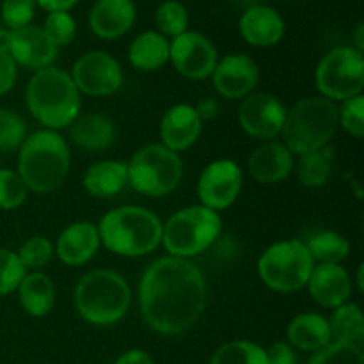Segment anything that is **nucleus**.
Masks as SVG:
<instances>
[{"label":"nucleus","mask_w":364,"mask_h":364,"mask_svg":"<svg viewBox=\"0 0 364 364\" xmlns=\"http://www.w3.org/2000/svg\"><path fill=\"white\" fill-rule=\"evenodd\" d=\"M304 244L311 255L313 262L318 263L340 265V262H343L350 252L348 240L336 231H320V233L311 235Z\"/></svg>","instance_id":"30"},{"label":"nucleus","mask_w":364,"mask_h":364,"mask_svg":"<svg viewBox=\"0 0 364 364\" xmlns=\"http://www.w3.org/2000/svg\"><path fill=\"white\" fill-rule=\"evenodd\" d=\"M267 361L269 364H297V355H295L291 345L274 343L267 350Z\"/></svg>","instance_id":"42"},{"label":"nucleus","mask_w":364,"mask_h":364,"mask_svg":"<svg viewBox=\"0 0 364 364\" xmlns=\"http://www.w3.org/2000/svg\"><path fill=\"white\" fill-rule=\"evenodd\" d=\"M313 267L315 262L306 244L301 240H283L272 244L258 259V274L263 283L283 294L304 288Z\"/></svg>","instance_id":"8"},{"label":"nucleus","mask_w":364,"mask_h":364,"mask_svg":"<svg viewBox=\"0 0 364 364\" xmlns=\"http://www.w3.org/2000/svg\"><path fill=\"white\" fill-rule=\"evenodd\" d=\"M334 162V149L329 144L301 155L297 164V176L304 187L318 188L327 183Z\"/></svg>","instance_id":"29"},{"label":"nucleus","mask_w":364,"mask_h":364,"mask_svg":"<svg viewBox=\"0 0 364 364\" xmlns=\"http://www.w3.org/2000/svg\"><path fill=\"white\" fill-rule=\"evenodd\" d=\"M287 112L288 110L276 96L259 92L244 100L238 119L251 137L272 141L283 132Z\"/></svg>","instance_id":"14"},{"label":"nucleus","mask_w":364,"mask_h":364,"mask_svg":"<svg viewBox=\"0 0 364 364\" xmlns=\"http://www.w3.org/2000/svg\"><path fill=\"white\" fill-rule=\"evenodd\" d=\"M240 34L249 45L259 46H274L283 39L287 25L279 11L270 6H252L245 11L238 21Z\"/></svg>","instance_id":"20"},{"label":"nucleus","mask_w":364,"mask_h":364,"mask_svg":"<svg viewBox=\"0 0 364 364\" xmlns=\"http://www.w3.org/2000/svg\"><path fill=\"white\" fill-rule=\"evenodd\" d=\"M78 2L80 0H36V4L45 11H48V13H52V11H70Z\"/></svg>","instance_id":"45"},{"label":"nucleus","mask_w":364,"mask_h":364,"mask_svg":"<svg viewBox=\"0 0 364 364\" xmlns=\"http://www.w3.org/2000/svg\"><path fill=\"white\" fill-rule=\"evenodd\" d=\"M27 191V185L23 183L18 171L0 169V208L13 210L23 205Z\"/></svg>","instance_id":"36"},{"label":"nucleus","mask_w":364,"mask_h":364,"mask_svg":"<svg viewBox=\"0 0 364 364\" xmlns=\"http://www.w3.org/2000/svg\"><path fill=\"white\" fill-rule=\"evenodd\" d=\"M21 265L27 269H41L52 259L53 245L48 238L45 237H32L25 242L16 252Z\"/></svg>","instance_id":"38"},{"label":"nucleus","mask_w":364,"mask_h":364,"mask_svg":"<svg viewBox=\"0 0 364 364\" xmlns=\"http://www.w3.org/2000/svg\"><path fill=\"white\" fill-rule=\"evenodd\" d=\"M338 127V107L323 96H309L287 112V121L281 134L284 146L295 155L315 151L329 144Z\"/></svg>","instance_id":"6"},{"label":"nucleus","mask_w":364,"mask_h":364,"mask_svg":"<svg viewBox=\"0 0 364 364\" xmlns=\"http://www.w3.org/2000/svg\"><path fill=\"white\" fill-rule=\"evenodd\" d=\"M84 188L92 198H110L119 194L128 183V166L117 160L92 164L84 174Z\"/></svg>","instance_id":"25"},{"label":"nucleus","mask_w":364,"mask_h":364,"mask_svg":"<svg viewBox=\"0 0 364 364\" xmlns=\"http://www.w3.org/2000/svg\"><path fill=\"white\" fill-rule=\"evenodd\" d=\"M132 290L121 274L98 269L85 274L75 288L78 315L95 326H112L127 315Z\"/></svg>","instance_id":"5"},{"label":"nucleus","mask_w":364,"mask_h":364,"mask_svg":"<svg viewBox=\"0 0 364 364\" xmlns=\"http://www.w3.org/2000/svg\"><path fill=\"white\" fill-rule=\"evenodd\" d=\"M212 77L220 96L237 100L251 95L258 84L259 71L255 60L245 53H230L217 63Z\"/></svg>","instance_id":"15"},{"label":"nucleus","mask_w":364,"mask_h":364,"mask_svg":"<svg viewBox=\"0 0 364 364\" xmlns=\"http://www.w3.org/2000/svg\"><path fill=\"white\" fill-rule=\"evenodd\" d=\"M244 183L240 166L233 160H215L205 167L198 181V196L203 206L219 212L237 201Z\"/></svg>","instance_id":"12"},{"label":"nucleus","mask_w":364,"mask_h":364,"mask_svg":"<svg viewBox=\"0 0 364 364\" xmlns=\"http://www.w3.org/2000/svg\"><path fill=\"white\" fill-rule=\"evenodd\" d=\"M338 123L347 134L361 139L364 135V98L363 95L345 100L341 109H338Z\"/></svg>","instance_id":"40"},{"label":"nucleus","mask_w":364,"mask_h":364,"mask_svg":"<svg viewBox=\"0 0 364 364\" xmlns=\"http://www.w3.org/2000/svg\"><path fill=\"white\" fill-rule=\"evenodd\" d=\"M16 291L20 304L28 315L45 316L52 311L53 302H55V288L46 274H25Z\"/></svg>","instance_id":"27"},{"label":"nucleus","mask_w":364,"mask_h":364,"mask_svg":"<svg viewBox=\"0 0 364 364\" xmlns=\"http://www.w3.org/2000/svg\"><path fill=\"white\" fill-rule=\"evenodd\" d=\"M23 277L25 267L21 265L16 252L0 247V295L16 291Z\"/></svg>","instance_id":"37"},{"label":"nucleus","mask_w":364,"mask_h":364,"mask_svg":"<svg viewBox=\"0 0 364 364\" xmlns=\"http://www.w3.org/2000/svg\"><path fill=\"white\" fill-rule=\"evenodd\" d=\"M363 269H364V267L361 265V267H359V276H358V284H359V290H364V283H363Z\"/></svg>","instance_id":"47"},{"label":"nucleus","mask_w":364,"mask_h":364,"mask_svg":"<svg viewBox=\"0 0 364 364\" xmlns=\"http://www.w3.org/2000/svg\"><path fill=\"white\" fill-rule=\"evenodd\" d=\"M25 96L31 114L46 130L71 127L80 116V92L71 75L60 68L48 66L36 71Z\"/></svg>","instance_id":"2"},{"label":"nucleus","mask_w":364,"mask_h":364,"mask_svg":"<svg viewBox=\"0 0 364 364\" xmlns=\"http://www.w3.org/2000/svg\"><path fill=\"white\" fill-rule=\"evenodd\" d=\"M194 109L198 112V116L201 117V121H210L213 117H217V114H219V102L215 98H203Z\"/></svg>","instance_id":"43"},{"label":"nucleus","mask_w":364,"mask_h":364,"mask_svg":"<svg viewBox=\"0 0 364 364\" xmlns=\"http://www.w3.org/2000/svg\"><path fill=\"white\" fill-rule=\"evenodd\" d=\"M116 364H155V363H153L151 355H149L148 352L134 348V350H128L124 352L123 355H119V359H117Z\"/></svg>","instance_id":"44"},{"label":"nucleus","mask_w":364,"mask_h":364,"mask_svg":"<svg viewBox=\"0 0 364 364\" xmlns=\"http://www.w3.org/2000/svg\"><path fill=\"white\" fill-rule=\"evenodd\" d=\"M358 52L363 53L364 50V25H358V28H355V46H354Z\"/></svg>","instance_id":"46"},{"label":"nucleus","mask_w":364,"mask_h":364,"mask_svg":"<svg viewBox=\"0 0 364 364\" xmlns=\"http://www.w3.org/2000/svg\"><path fill=\"white\" fill-rule=\"evenodd\" d=\"M128 166V183L139 194L160 198L180 185L183 162L180 155L162 144H149L132 156Z\"/></svg>","instance_id":"9"},{"label":"nucleus","mask_w":364,"mask_h":364,"mask_svg":"<svg viewBox=\"0 0 364 364\" xmlns=\"http://www.w3.org/2000/svg\"><path fill=\"white\" fill-rule=\"evenodd\" d=\"M169 60L183 77L203 80L213 73L219 57L215 46L206 36L187 31L169 41Z\"/></svg>","instance_id":"11"},{"label":"nucleus","mask_w":364,"mask_h":364,"mask_svg":"<svg viewBox=\"0 0 364 364\" xmlns=\"http://www.w3.org/2000/svg\"><path fill=\"white\" fill-rule=\"evenodd\" d=\"M288 341L299 350L318 352L333 340L329 322L318 313H301L290 322L287 331Z\"/></svg>","instance_id":"23"},{"label":"nucleus","mask_w":364,"mask_h":364,"mask_svg":"<svg viewBox=\"0 0 364 364\" xmlns=\"http://www.w3.org/2000/svg\"><path fill=\"white\" fill-rule=\"evenodd\" d=\"M70 139L78 148L103 151L116 141V128L112 121L102 114H85L71 123Z\"/></svg>","instance_id":"24"},{"label":"nucleus","mask_w":364,"mask_h":364,"mask_svg":"<svg viewBox=\"0 0 364 364\" xmlns=\"http://www.w3.org/2000/svg\"><path fill=\"white\" fill-rule=\"evenodd\" d=\"M0 166H2V159H0ZM0 169H2V167H0Z\"/></svg>","instance_id":"48"},{"label":"nucleus","mask_w":364,"mask_h":364,"mask_svg":"<svg viewBox=\"0 0 364 364\" xmlns=\"http://www.w3.org/2000/svg\"><path fill=\"white\" fill-rule=\"evenodd\" d=\"M36 0H4L2 2V21L9 31L23 28L31 25L36 14Z\"/></svg>","instance_id":"39"},{"label":"nucleus","mask_w":364,"mask_h":364,"mask_svg":"<svg viewBox=\"0 0 364 364\" xmlns=\"http://www.w3.org/2000/svg\"><path fill=\"white\" fill-rule=\"evenodd\" d=\"M327 322H329L331 334L338 343H348L363 348L364 320L361 308L358 304L345 302V304L338 306Z\"/></svg>","instance_id":"28"},{"label":"nucleus","mask_w":364,"mask_h":364,"mask_svg":"<svg viewBox=\"0 0 364 364\" xmlns=\"http://www.w3.org/2000/svg\"><path fill=\"white\" fill-rule=\"evenodd\" d=\"M70 146L55 130H39L20 146L18 174L38 194L55 191L70 173Z\"/></svg>","instance_id":"3"},{"label":"nucleus","mask_w":364,"mask_h":364,"mask_svg":"<svg viewBox=\"0 0 364 364\" xmlns=\"http://www.w3.org/2000/svg\"><path fill=\"white\" fill-rule=\"evenodd\" d=\"M43 32L46 38L60 48V46L70 45L77 36V21L71 16L70 11H52L46 16L45 25H43Z\"/></svg>","instance_id":"33"},{"label":"nucleus","mask_w":364,"mask_h":364,"mask_svg":"<svg viewBox=\"0 0 364 364\" xmlns=\"http://www.w3.org/2000/svg\"><path fill=\"white\" fill-rule=\"evenodd\" d=\"M315 82L323 98L345 102L363 92L364 57L354 46H336L329 50L316 66Z\"/></svg>","instance_id":"10"},{"label":"nucleus","mask_w":364,"mask_h":364,"mask_svg":"<svg viewBox=\"0 0 364 364\" xmlns=\"http://www.w3.org/2000/svg\"><path fill=\"white\" fill-rule=\"evenodd\" d=\"M98 228L87 220L73 223L68 226L57 238L55 252L63 263L70 267H78L87 263L98 252L100 247Z\"/></svg>","instance_id":"21"},{"label":"nucleus","mask_w":364,"mask_h":364,"mask_svg":"<svg viewBox=\"0 0 364 364\" xmlns=\"http://www.w3.org/2000/svg\"><path fill=\"white\" fill-rule=\"evenodd\" d=\"M128 59L141 71H156L169 60V41L156 31L141 32L128 48Z\"/></svg>","instance_id":"26"},{"label":"nucleus","mask_w":364,"mask_h":364,"mask_svg":"<svg viewBox=\"0 0 364 364\" xmlns=\"http://www.w3.org/2000/svg\"><path fill=\"white\" fill-rule=\"evenodd\" d=\"M27 123L20 114L0 109V151H11L23 144L27 137Z\"/></svg>","instance_id":"34"},{"label":"nucleus","mask_w":364,"mask_h":364,"mask_svg":"<svg viewBox=\"0 0 364 364\" xmlns=\"http://www.w3.org/2000/svg\"><path fill=\"white\" fill-rule=\"evenodd\" d=\"M249 173L259 183H277L290 176L294 153L281 142H263L249 156Z\"/></svg>","instance_id":"22"},{"label":"nucleus","mask_w":364,"mask_h":364,"mask_svg":"<svg viewBox=\"0 0 364 364\" xmlns=\"http://www.w3.org/2000/svg\"><path fill=\"white\" fill-rule=\"evenodd\" d=\"M210 364H269V361L265 348L252 341L238 340L217 348Z\"/></svg>","instance_id":"31"},{"label":"nucleus","mask_w":364,"mask_h":364,"mask_svg":"<svg viewBox=\"0 0 364 364\" xmlns=\"http://www.w3.org/2000/svg\"><path fill=\"white\" fill-rule=\"evenodd\" d=\"M7 53L13 57L16 64L38 71L52 66L53 60L57 59L59 48L46 38L43 28L28 25V27L9 31Z\"/></svg>","instance_id":"16"},{"label":"nucleus","mask_w":364,"mask_h":364,"mask_svg":"<svg viewBox=\"0 0 364 364\" xmlns=\"http://www.w3.org/2000/svg\"><path fill=\"white\" fill-rule=\"evenodd\" d=\"M71 80L78 92L89 96L114 95L123 84V70L117 59L107 52H89L75 63Z\"/></svg>","instance_id":"13"},{"label":"nucleus","mask_w":364,"mask_h":364,"mask_svg":"<svg viewBox=\"0 0 364 364\" xmlns=\"http://www.w3.org/2000/svg\"><path fill=\"white\" fill-rule=\"evenodd\" d=\"M223 231V219L206 206H188L169 217L162 230V244L176 258H192L205 252Z\"/></svg>","instance_id":"7"},{"label":"nucleus","mask_w":364,"mask_h":364,"mask_svg":"<svg viewBox=\"0 0 364 364\" xmlns=\"http://www.w3.org/2000/svg\"><path fill=\"white\" fill-rule=\"evenodd\" d=\"M16 77V63L6 50H0V96H4L14 87Z\"/></svg>","instance_id":"41"},{"label":"nucleus","mask_w":364,"mask_h":364,"mask_svg":"<svg viewBox=\"0 0 364 364\" xmlns=\"http://www.w3.org/2000/svg\"><path fill=\"white\" fill-rule=\"evenodd\" d=\"M311 297L323 308H338L352 295V279L347 270L334 263H318L308 279Z\"/></svg>","instance_id":"18"},{"label":"nucleus","mask_w":364,"mask_h":364,"mask_svg":"<svg viewBox=\"0 0 364 364\" xmlns=\"http://www.w3.org/2000/svg\"><path fill=\"white\" fill-rule=\"evenodd\" d=\"M203 121L196 109L187 103L174 105L164 114L160 121V139L162 146L174 153H180L196 144L201 135Z\"/></svg>","instance_id":"17"},{"label":"nucleus","mask_w":364,"mask_h":364,"mask_svg":"<svg viewBox=\"0 0 364 364\" xmlns=\"http://www.w3.org/2000/svg\"><path fill=\"white\" fill-rule=\"evenodd\" d=\"M159 32L166 38H176L188 31V11L178 0H164L155 11Z\"/></svg>","instance_id":"32"},{"label":"nucleus","mask_w":364,"mask_h":364,"mask_svg":"<svg viewBox=\"0 0 364 364\" xmlns=\"http://www.w3.org/2000/svg\"><path fill=\"white\" fill-rule=\"evenodd\" d=\"M134 0H96L89 11V27L102 39H117L135 23Z\"/></svg>","instance_id":"19"},{"label":"nucleus","mask_w":364,"mask_h":364,"mask_svg":"<svg viewBox=\"0 0 364 364\" xmlns=\"http://www.w3.org/2000/svg\"><path fill=\"white\" fill-rule=\"evenodd\" d=\"M308 364H364V354L361 347L334 341L320 348Z\"/></svg>","instance_id":"35"},{"label":"nucleus","mask_w":364,"mask_h":364,"mask_svg":"<svg viewBox=\"0 0 364 364\" xmlns=\"http://www.w3.org/2000/svg\"><path fill=\"white\" fill-rule=\"evenodd\" d=\"M100 242L119 256H144L162 242L164 224L142 206H119L102 217L98 226Z\"/></svg>","instance_id":"4"},{"label":"nucleus","mask_w":364,"mask_h":364,"mask_svg":"<svg viewBox=\"0 0 364 364\" xmlns=\"http://www.w3.org/2000/svg\"><path fill=\"white\" fill-rule=\"evenodd\" d=\"M139 304L153 331L166 336L185 333L205 311V276L188 259L176 256L155 259L141 277Z\"/></svg>","instance_id":"1"}]
</instances>
